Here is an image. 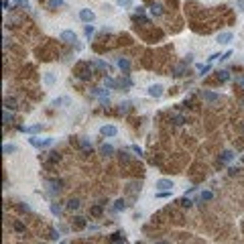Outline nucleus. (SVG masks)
<instances>
[{
    "label": "nucleus",
    "instance_id": "nucleus-26",
    "mask_svg": "<svg viewBox=\"0 0 244 244\" xmlns=\"http://www.w3.org/2000/svg\"><path fill=\"white\" fill-rule=\"evenodd\" d=\"M67 208H69V210H78V208H79V201L78 200H69L67 201Z\"/></svg>",
    "mask_w": 244,
    "mask_h": 244
},
{
    "label": "nucleus",
    "instance_id": "nucleus-23",
    "mask_svg": "<svg viewBox=\"0 0 244 244\" xmlns=\"http://www.w3.org/2000/svg\"><path fill=\"white\" fill-rule=\"evenodd\" d=\"M51 212H53L55 216H61V212H63V208L59 204H51Z\"/></svg>",
    "mask_w": 244,
    "mask_h": 244
},
{
    "label": "nucleus",
    "instance_id": "nucleus-41",
    "mask_svg": "<svg viewBox=\"0 0 244 244\" xmlns=\"http://www.w3.org/2000/svg\"><path fill=\"white\" fill-rule=\"evenodd\" d=\"M169 195H171V191H159L157 197H169Z\"/></svg>",
    "mask_w": 244,
    "mask_h": 244
},
{
    "label": "nucleus",
    "instance_id": "nucleus-44",
    "mask_svg": "<svg viewBox=\"0 0 244 244\" xmlns=\"http://www.w3.org/2000/svg\"><path fill=\"white\" fill-rule=\"evenodd\" d=\"M51 238L57 240V238H59V232H55V230H53V232H51Z\"/></svg>",
    "mask_w": 244,
    "mask_h": 244
},
{
    "label": "nucleus",
    "instance_id": "nucleus-10",
    "mask_svg": "<svg viewBox=\"0 0 244 244\" xmlns=\"http://www.w3.org/2000/svg\"><path fill=\"white\" fill-rule=\"evenodd\" d=\"M201 96H204V100H205V102H210V104H214V102H218V100H220V96H218V94L208 92V90H205V92L201 94Z\"/></svg>",
    "mask_w": 244,
    "mask_h": 244
},
{
    "label": "nucleus",
    "instance_id": "nucleus-31",
    "mask_svg": "<svg viewBox=\"0 0 244 244\" xmlns=\"http://www.w3.org/2000/svg\"><path fill=\"white\" fill-rule=\"evenodd\" d=\"M173 120H175V124H177V126H181V124H185V118L181 116V114H177V116L173 118Z\"/></svg>",
    "mask_w": 244,
    "mask_h": 244
},
{
    "label": "nucleus",
    "instance_id": "nucleus-18",
    "mask_svg": "<svg viewBox=\"0 0 244 244\" xmlns=\"http://www.w3.org/2000/svg\"><path fill=\"white\" fill-rule=\"evenodd\" d=\"M43 82L47 83V86H53V83H55V75L51 71H47V73H45V78H43Z\"/></svg>",
    "mask_w": 244,
    "mask_h": 244
},
{
    "label": "nucleus",
    "instance_id": "nucleus-34",
    "mask_svg": "<svg viewBox=\"0 0 244 244\" xmlns=\"http://www.w3.org/2000/svg\"><path fill=\"white\" fill-rule=\"evenodd\" d=\"M118 157H120V161H124V163H126L128 159H130V157H128V153H126V151H120V155H118Z\"/></svg>",
    "mask_w": 244,
    "mask_h": 244
},
{
    "label": "nucleus",
    "instance_id": "nucleus-3",
    "mask_svg": "<svg viewBox=\"0 0 244 244\" xmlns=\"http://www.w3.org/2000/svg\"><path fill=\"white\" fill-rule=\"evenodd\" d=\"M146 94L151 98H161L163 96V86L161 83H151V86L146 88Z\"/></svg>",
    "mask_w": 244,
    "mask_h": 244
},
{
    "label": "nucleus",
    "instance_id": "nucleus-46",
    "mask_svg": "<svg viewBox=\"0 0 244 244\" xmlns=\"http://www.w3.org/2000/svg\"><path fill=\"white\" fill-rule=\"evenodd\" d=\"M157 244H167V242H157Z\"/></svg>",
    "mask_w": 244,
    "mask_h": 244
},
{
    "label": "nucleus",
    "instance_id": "nucleus-8",
    "mask_svg": "<svg viewBox=\"0 0 244 244\" xmlns=\"http://www.w3.org/2000/svg\"><path fill=\"white\" fill-rule=\"evenodd\" d=\"M92 94L100 98V102H102V104H108V100H110V98H108V92H106V90H102V88H94Z\"/></svg>",
    "mask_w": 244,
    "mask_h": 244
},
{
    "label": "nucleus",
    "instance_id": "nucleus-42",
    "mask_svg": "<svg viewBox=\"0 0 244 244\" xmlns=\"http://www.w3.org/2000/svg\"><path fill=\"white\" fill-rule=\"evenodd\" d=\"M238 171H240V167H232V169H230V173H232V175H236Z\"/></svg>",
    "mask_w": 244,
    "mask_h": 244
},
{
    "label": "nucleus",
    "instance_id": "nucleus-33",
    "mask_svg": "<svg viewBox=\"0 0 244 244\" xmlns=\"http://www.w3.org/2000/svg\"><path fill=\"white\" fill-rule=\"evenodd\" d=\"M83 33H86V35L90 37V35L94 33V27H92V24H86V27H83Z\"/></svg>",
    "mask_w": 244,
    "mask_h": 244
},
{
    "label": "nucleus",
    "instance_id": "nucleus-4",
    "mask_svg": "<svg viewBox=\"0 0 244 244\" xmlns=\"http://www.w3.org/2000/svg\"><path fill=\"white\" fill-rule=\"evenodd\" d=\"M155 187L159 191H171V189H173V181H171V179H159L155 183Z\"/></svg>",
    "mask_w": 244,
    "mask_h": 244
},
{
    "label": "nucleus",
    "instance_id": "nucleus-13",
    "mask_svg": "<svg viewBox=\"0 0 244 244\" xmlns=\"http://www.w3.org/2000/svg\"><path fill=\"white\" fill-rule=\"evenodd\" d=\"M118 86H120V88H130V86H132V82H130V78H128V75H126V73H124V75H122V78L120 79H118Z\"/></svg>",
    "mask_w": 244,
    "mask_h": 244
},
{
    "label": "nucleus",
    "instance_id": "nucleus-1",
    "mask_svg": "<svg viewBox=\"0 0 244 244\" xmlns=\"http://www.w3.org/2000/svg\"><path fill=\"white\" fill-rule=\"evenodd\" d=\"M79 19L86 24H92L94 20H96V15H94V10H90V8H82L79 10Z\"/></svg>",
    "mask_w": 244,
    "mask_h": 244
},
{
    "label": "nucleus",
    "instance_id": "nucleus-28",
    "mask_svg": "<svg viewBox=\"0 0 244 244\" xmlns=\"http://www.w3.org/2000/svg\"><path fill=\"white\" fill-rule=\"evenodd\" d=\"M200 197H201V201H210L212 200V191H201Z\"/></svg>",
    "mask_w": 244,
    "mask_h": 244
},
{
    "label": "nucleus",
    "instance_id": "nucleus-40",
    "mask_svg": "<svg viewBox=\"0 0 244 244\" xmlns=\"http://www.w3.org/2000/svg\"><path fill=\"white\" fill-rule=\"evenodd\" d=\"M128 106H130L128 102H122V104H120V112H126V110H128Z\"/></svg>",
    "mask_w": 244,
    "mask_h": 244
},
{
    "label": "nucleus",
    "instance_id": "nucleus-11",
    "mask_svg": "<svg viewBox=\"0 0 244 244\" xmlns=\"http://www.w3.org/2000/svg\"><path fill=\"white\" fill-rule=\"evenodd\" d=\"M116 63H118V67H120V69H122V71H124V73H126L128 69H130V61H128L126 57H120V59H118V61H116Z\"/></svg>",
    "mask_w": 244,
    "mask_h": 244
},
{
    "label": "nucleus",
    "instance_id": "nucleus-22",
    "mask_svg": "<svg viewBox=\"0 0 244 244\" xmlns=\"http://www.w3.org/2000/svg\"><path fill=\"white\" fill-rule=\"evenodd\" d=\"M15 151H16L15 145H4L2 146V153H4V155H10V153H15Z\"/></svg>",
    "mask_w": 244,
    "mask_h": 244
},
{
    "label": "nucleus",
    "instance_id": "nucleus-45",
    "mask_svg": "<svg viewBox=\"0 0 244 244\" xmlns=\"http://www.w3.org/2000/svg\"><path fill=\"white\" fill-rule=\"evenodd\" d=\"M236 82H238L240 86H244V75H240V78H236Z\"/></svg>",
    "mask_w": 244,
    "mask_h": 244
},
{
    "label": "nucleus",
    "instance_id": "nucleus-21",
    "mask_svg": "<svg viewBox=\"0 0 244 244\" xmlns=\"http://www.w3.org/2000/svg\"><path fill=\"white\" fill-rule=\"evenodd\" d=\"M124 208H126V204H124V200H116V201H114V210H116V212L124 210Z\"/></svg>",
    "mask_w": 244,
    "mask_h": 244
},
{
    "label": "nucleus",
    "instance_id": "nucleus-47",
    "mask_svg": "<svg viewBox=\"0 0 244 244\" xmlns=\"http://www.w3.org/2000/svg\"><path fill=\"white\" fill-rule=\"evenodd\" d=\"M15 2H23V0H15Z\"/></svg>",
    "mask_w": 244,
    "mask_h": 244
},
{
    "label": "nucleus",
    "instance_id": "nucleus-19",
    "mask_svg": "<svg viewBox=\"0 0 244 244\" xmlns=\"http://www.w3.org/2000/svg\"><path fill=\"white\" fill-rule=\"evenodd\" d=\"M94 67L100 69V71H106V63H104L102 59H94Z\"/></svg>",
    "mask_w": 244,
    "mask_h": 244
},
{
    "label": "nucleus",
    "instance_id": "nucleus-6",
    "mask_svg": "<svg viewBox=\"0 0 244 244\" xmlns=\"http://www.w3.org/2000/svg\"><path fill=\"white\" fill-rule=\"evenodd\" d=\"M100 134H102V137H116V134H118V128L112 126V124H106V126L100 128Z\"/></svg>",
    "mask_w": 244,
    "mask_h": 244
},
{
    "label": "nucleus",
    "instance_id": "nucleus-9",
    "mask_svg": "<svg viewBox=\"0 0 244 244\" xmlns=\"http://www.w3.org/2000/svg\"><path fill=\"white\" fill-rule=\"evenodd\" d=\"M232 39H234V37H232V33H230V31H226V33H220V35H218V43H220V45H228Z\"/></svg>",
    "mask_w": 244,
    "mask_h": 244
},
{
    "label": "nucleus",
    "instance_id": "nucleus-7",
    "mask_svg": "<svg viewBox=\"0 0 244 244\" xmlns=\"http://www.w3.org/2000/svg\"><path fill=\"white\" fill-rule=\"evenodd\" d=\"M78 78H79V79H90V78H92V73H90V65H88V63H82V65H79Z\"/></svg>",
    "mask_w": 244,
    "mask_h": 244
},
{
    "label": "nucleus",
    "instance_id": "nucleus-43",
    "mask_svg": "<svg viewBox=\"0 0 244 244\" xmlns=\"http://www.w3.org/2000/svg\"><path fill=\"white\" fill-rule=\"evenodd\" d=\"M230 55H232V51H226V53H224V55H222V57H220V59H228V57H230Z\"/></svg>",
    "mask_w": 244,
    "mask_h": 244
},
{
    "label": "nucleus",
    "instance_id": "nucleus-39",
    "mask_svg": "<svg viewBox=\"0 0 244 244\" xmlns=\"http://www.w3.org/2000/svg\"><path fill=\"white\" fill-rule=\"evenodd\" d=\"M191 61H193V55L187 53V55H185V59H183V63H191Z\"/></svg>",
    "mask_w": 244,
    "mask_h": 244
},
{
    "label": "nucleus",
    "instance_id": "nucleus-2",
    "mask_svg": "<svg viewBox=\"0 0 244 244\" xmlns=\"http://www.w3.org/2000/svg\"><path fill=\"white\" fill-rule=\"evenodd\" d=\"M29 142L33 146H37V149H43V146H49L51 142H53V138H39V137H31Z\"/></svg>",
    "mask_w": 244,
    "mask_h": 244
},
{
    "label": "nucleus",
    "instance_id": "nucleus-17",
    "mask_svg": "<svg viewBox=\"0 0 244 244\" xmlns=\"http://www.w3.org/2000/svg\"><path fill=\"white\" fill-rule=\"evenodd\" d=\"M232 157H234V153H232V151H224V153H222V157H220V161H222V163H230V161H232Z\"/></svg>",
    "mask_w": 244,
    "mask_h": 244
},
{
    "label": "nucleus",
    "instance_id": "nucleus-32",
    "mask_svg": "<svg viewBox=\"0 0 244 244\" xmlns=\"http://www.w3.org/2000/svg\"><path fill=\"white\" fill-rule=\"evenodd\" d=\"M82 149L83 151H92V142L90 141H82Z\"/></svg>",
    "mask_w": 244,
    "mask_h": 244
},
{
    "label": "nucleus",
    "instance_id": "nucleus-20",
    "mask_svg": "<svg viewBox=\"0 0 244 244\" xmlns=\"http://www.w3.org/2000/svg\"><path fill=\"white\" fill-rule=\"evenodd\" d=\"M151 12H153L155 16H159V15L163 12V6L159 4V2H157V4H153V6H151Z\"/></svg>",
    "mask_w": 244,
    "mask_h": 244
},
{
    "label": "nucleus",
    "instance_id": "nucleus-25",
    "mask_svg": "<svg viewBox=\"0 0 244 244\" xmlns=\"http://www.w3.org/2000/svg\"><path fill=\"white\" fill-rule=\"evenodd\" d=\"M59 191H61V183H59V181H53V183H51V193H59Z\"/></svg>",
    "mask_w": 244,
    "mask_h": 244
},
{
    "label": "nucleus",
    "instance_id": "nucleus-29",
    "mask_svg": "<svg viewBox=\"0 0 244 244\" xmlns=\"http://www.w3.org/2000/svg\"><path fill=\"white\" fill-rule=\"evenodd\" d=\"M218 78L222 79V82H228L230 75H228V71H224V69H222V71H218Z\"/></svg>",
    "mask_w": 244,
    "mask_h": 244
},
{
    "label": "nucleus",
    "instance_id": "nucleus-30",
    "mask_svg": "<svg viewBox=\"0 0 244 244\" xmlns=\"http://www.w3.org/2000/svg\"><path fill=\"white\" fill-rule=\"evenodd\" d=\"M2 120H4L6 124H8V122H12V114H10L8 110H4V114H2Z\"/></svg>",
    "mask_w": 244,
    "mask_h": 244
},
{
    "label": "nucleus",
    "instance_id": "nucleus-12",
    "mask_svg": "<svg viewBox=\"0 0 244 244\" xmlns=\"http://www.w3.org/2000/svg\"><path fill=\"white\" fill-rule=\"evenodd\" d=\"M185 67H187V63H179V65H175V67H173V75H175V78H181V75L185 73Z\"/></svg>",
    "mask_w": 244,
    "mask_h": 244
},
{
    "label": "nucleus",
    "instance_id": "nucleus-48",
    "mask_svg": "<svg viewBox=\"0 0 244 244\" xmlns=\"http://www.w3.org/2000/svg\"><path fill=\"white\" fill-rule=\"evenodd\" d=\"M61 244H67V242H61Z\"/></svg>",
    "mask_w": 244,
    "mask_h": 244
},
{
    "label": "nucleus",
    "instance_id": "nucleus-14",
    "mask_svg": "<svg viewBox=\"0 0 244 244\" xmlns=\"http://www.w3.org/2000/svg\"><path fill=\"white\" fill-rule=\"evenodd\" d=\"M112 153H114L112 145H102V146H100V155H104V157H110Z\"/></svg>",
    "mask_w": 244,
    "mask_h": 244
},
{
    "label": "nucleus",
    "instance_id": "nucleus-37",
    "mask_svg": "<svg viewBox=\"0 0 244 244\" xmlns=\"http://www.w3.org/2000/svg\"><path fill=\"white\" fill-rule=\"evenodd\" d=\"M130 149H132V151H134V153H137V155H142V149H141V146H138V145H132Z\"/></svg>",
    "mask_w": 244,
    "mask_h": 244
},
{
    "label": "nucleus",
    "instance_id": "nucleus-35",
    "mask_svg": "<svg viewBox=\"0 0 244 244\" xmlns=\"http://www.w3.org/2000/svg\"><path fill=\"white\" fill-rule=\"evenodd\" d=\"M2 8H4V10H10V8H12V2H8V0H2Z\"/></svg>",
    "mask_w": 244,
    "mask_h": 244
},
{
    "label": "nucleus",
    "instance_id": "nucleus-5",
    "mask_svg": "<svg viewBox=\"0 0 244 244\" xmlns=\"http://www.w3.org/2000/svg\"><path fill=\"white\" fill-rule=\"evenodd\" d=\"M59 39L63 41V43H75L78 41V35L73 33V31H63V33L59 35Z\"/></svg>",
    "mask_w": 244,
    "mask_h": 244
},
{
    "label": "nucleus",
    "instance_id": "nucleus-16",
    "mask_svg": "<svg viewBox=\"0 0 244 244\" xmlns=\"http://www.w3.org/2000/svg\"><path fill=\"white\" fill-rule=\"evenodd\" d=\"M59 6H63V0H47V8L55 10V8H59Z\"/></svg>",
    "mask_w": 244,
    "mask_h": 244
},
{
    "label": "nucleus",
    "instance_id": "nucleus-38",
    "mask_svg": "<svg viewBox=\"0 0 244 244\" xmlns=\"http://www.w3.org/2000/svg\"><path fill=\"white\" fill-rule=\"evenodd\" d=\"M181 205H183V208H189V205H191V200L183 197V200H181Z\"/></svg>",
    "mask_w": 244,
    "mask_h": 244
},
{
    "label": "nucleus",
    "instance_id": "nucleus-36",
    "mask_svg": "<svg viewBox=\"0 0 244 244\" xmlns=\"http://www.w3.org/2000/svg\"><path fill=\"white\" fill-rule=\"evenodd\" d=\"M236 8H238L240 12H244V0H236Z\"/></svg>",
    "mask_w": 244,
    "mask_h": 244
},
{
    "label": "nucleus",
    "instance_id": "nucleus-27",
    "mask_svg": "<svg viewBox=\"0 0 244 244\" xmlns=\"http://www.w3.org/2000/svg\"><path fill=\"white\" fill-rule=\"evenodd\" d=\"M116 2L122 6V8H128V6H132V2H134V0H116Z\"/></svg>",
    "mask_w": 244,
    "mask_h": 244
},
{
    "label": "nucleus",
    "instance_id": "nucleus-24",
    "mask_svg": "<svg viewBox=\"0 0 244 244\" xmlns=\"http://www.w3.org/2000/svg\"><path fill=\"white\" fill-rule=\"evenodd\" d=\"M195 69H197V71H200L201 75H204V73H208V71H210V65H201V63H197V65H195Z\"/></svg>",
    "mask_w": 244,
    "mask_h": 244
},
{
    "label": "nucleus",
    "instance_id": "nucleus-15",
    "mask_svg": "<svg viewBox=\"0 0 244 244\" xmlns=\"http://www.w3.org/2000/svg\"><path fill=\"white\" fill-rule=\"evenodd\" d=\"M104 86H106V90H114V88H118V83L114 82L112 78H108V75H104Z\"/></svg>",
    "mask_w": 244,
    "mask_h": 244
}]
</instances>
